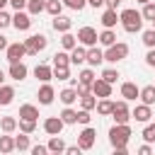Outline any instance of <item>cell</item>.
I'll use <instances>...</instances> for the list:
<instances>
[{
  "mask_svg": "<svg viewBox=\"0 0 155 155\" xmlns=\"http://www.w3.org/2000/svg\"><path fill=\"white\" fill-rule=\"evenodd\" d=\"M58 116L63 119V124H65V126H70V124H78V111H75L73 107H65V109H63Z\"/></svg>",
  "mask_w": 155,
  "mask_h": 155,
  "instance_id": "obj_31",
  "label": "cell"
},
{
  "mask_svg": "<svg viewBox=\"0 0 155 155\" xmlns=\"http://www.w3.org/2000/svg\"><path fill=\"white\" fill-rule=\"evenodd\" d=\"M145 63H148L150 68H155V48H150V51L145 53Z\"/></svg>",
  "mask_w": 155,
  "mask_h": 155,
  "instance_id": "obj_49",
  "label": "cell"
},
{
  "mask_svg": "<svg viewBox=\"0 0 155 155\" xmlns=\"http://www.w3.org/2000/svg\"><path fill=\"white\" fill-rule=\"evenodd\" d=\"M82 148L80 145H65V155H80Z\"/></svg>",
  "mask_w": 155,
  "mask_h": 155,
  "instance_id": "obj_48",
  "label": "cell"
},
{
  "mask_svg": "<svg viewBox=\"0 0 155 155\" xmlns=\"http://www.w3.org/2000/svg\"><path fill=\"white\" fill-rule=\"evenodd\" d=\"M111 116H114V121H116V124H128V119H131V109H128V102H126V99H119V102H114Z\"/></svg>",
  "mask_w": 155,
  "mask_h": 155,
  "instance_id": "obj_6",
  "label": "cell"
},
{
  "mask_svg": "<svg viewBox=\"0 0 155 155\" xmlns=\"http://www.w3.org/2000/svg\"><path fill=\"white\" fill-rule=\"evenodd\" d=\"M136 2H140V5H145V2H150V0H136Z\"/></svg>",
  "mask_w": 155,
  "mask_h": 155,
  "instance_id": "obj_57",
  "label": "cell"
},
{
  "mask_svg": "<svg viewBox=\"0 0 155 155\" xmlns=\"http://www.w3.org/2000/svg\"><path fill=\"white\" fill-rule=\"evenodd\" d=\"M104 5H107V7H111V10H116V7L121 5V0H104Z\"/></svg>",
  "mask_w": 155,
  "mask_h": 155,
  "instance_id": "obj_52",
  "label": "cell"
},
{
  "mask_svg": "<svg viewBox=\"0 0 155 155\" xmlns=\"http://www.w3.org/2000/svg\"><path fill=\"white\" fill-rule=\"evenodd\" d=\"M48 153H65V140L61 136H51V140L46 143Z\"/></svg>",
  "mask_w": 155,
  "mask_h": 155,
  "instance_id": "obj_27",
  "label": "cell"
},
{
  "mask_svg": "<svg viewBox=\"0 0 155 155\" xmlns=\"http://www.w3.org/2000/svg\"><path fill=\"white\" fill-rule=\"evenodd\" d=\"M102 27L104 29H114L116 27V22H119V15H116V10H111V7H107L104 12H102Z\"/></svg>",
  "mask_w": 155,
  "mask_h": 155,
  "instance_id": "obj_17",
  "label": "cell"
},
{
  "mask_svg": "<svg viewBox=\"0 0 155 155\" xmlns=\"http://www.w3.org/2000/svg\"><path fill=\"white\" fill-rule=\"evenodd\" d=\"M68 53H70V65H80V63H85V58H87V48H85V46H75V48H70Z\"/></svg>",
  "mask_w": 155,
  "mask_h": 155,
  "instance_id": "obj_21",
  "label": "cell"
},
{
  "mask_svg": "<svg viewBox=\"0 0 155 155\" xmlns=\"http://www.w3.org/2000/svg\"><path fill=\"white\" fill-rule=\"evenodd\" d=\"M143 44L148 48H155V29H145L143 31Z\"/></svg>",
  "mask_w": 155,
  "mask_h": 155,
  "instance_id": "obj_41",
  "label": "cell"
},
{
  "mask_svg": "<svg viewBox=\"0 0 155 155\" xmlns=\"http://www.w3.org/2000/svg\"><path fill=\"white\" fill-rule=\"evenodd\" d=\"M51 24H53V29H56V31H61V34H63V31H70L73 19H70V17H63V15H56Z\"/></svg>",
  "mask_w": 155,
  "mask_h": 155,
  "instance_id": "obj_20",
  "label": "cell"
},
{
  "mask_svg": "<svg viewBox=\"0 0 155 155\" xmlns=\"http://www.w3.org/2000/svg\"><path fill=\"white\" fill-rule=\"evenodd\" d=\"M150 116H153V109L148 107V104H136V109L131 111V119H136V121H140V124H148L150 121Z\"/></svg>",
  "mask_w": 155,
  "mask_h": 155,
  "instance_id": "obj_14",
  "label": "cell"
},
{
  "mask_svg": "<svg viewBox=\"0 0 155 155\" xmlns=\"http://www.w3.org/2000/svg\"><path fill=\"white\" fill-rule=\"evenodd\" d=\"M19 119H31V121H36V119H39V109H36L34 104H22V107H19Z\"/></svg>",
  "mask_w": 155,
  "mask_h": 155,
  "instance_id": "obj_26",
  "label": "cell"
},
{
  "mask_svg": "<svg viewBox=\"0 0 155 155\" xmlns=\"http://www.w3.org/2000/svg\"><path fill=\"white\" fill-rule=\"evenodd\" d=\"M29 150H31V155H46V153H48L46 145H31Z\"/></svg>",
  "mask_w": 155,
  "mask_h": 155,
  "instance_id": "obj_47",
  "label": "cell"
},
{
  "mask_svg": "<svg viewBox=\"0 0 155 155\" xmlns=\"http://www.w3.org/2000/svg\"><path fill=\"white\" fill-rule=\"evenodd\" d=\"M46 12H48L51 17L61 15V12H63V2H61V0H46Z\"/></svg>",
  "mask_w": 155,
  "mask_h": 155,
  "instance_id": "obj_38",
  "label": "cell"
},
{
  "mask_svg": "<svg viewBox=\"0 0 155 155\" xmlns=\"http://www.w3.org/2000/svg\"><path fill=\"white\" fill-rule=\"evenodd\" d=\"M7 44H10V41H7V36H2V34H0V51H5V48H7Z\"/></svg>",
  "mask_w": 155,
  "mask_h": 155,
  "instance_id": "obj_54",
  "label": "cell"
},
{
  "mask_svg": "<svg viewBox=\"0 0 155 155\" xmlns=\"http://www.w3.org/2000/svg\"><path fill=\"white\" fill-rule=\"evenodd\" d=\"M7 5H10V0H0V10H5Z\"/></svg>",
  "mask_w": 155,
  "mask_h": 155,
  "instance_id": "obj_55",
  "label": "cell"
},
{
  "mask_svg": "<svg viewBox=\"0 0 155 155\" xmlns=\"http://www.w3.org/2000/svg\"><path fill=\"white\" fill-rule=\"evenodd\" d=\"M53 78H58V80H70V65H65V68H53Z\"/></svg>",
  "mask_w": 155,
  "mask_h": 155,
  "instance_id": "obj_43",
  "label": "cell"
},
{
  "mask_svg": "<svg viewBox=\"0 0 155 155\" xmlns=\"http://www.w3.org/2000/svg\"><path fill=\"white\" fill-rule=\"evenodd\" d=\"M150 153H153L150 143H145V145H140V148H138V155H150Z\"/></svg>",
  "mask_w": 155,
  "mask_h": 155,
  "instance_id": "obj_50",
  "label": "cell"
},
{
  "mask_svg": "<svg viewBox=\"0 0 155 155\" xmlns=\"http://www.w3.org/2000/svg\"><path fill=\"white\" fill-rule=\"evenodd\" d=\"M5 56H7V61H10V63H17V61H22V58L27 56L24 41H15V44H7V48H5Z\"/></svg>",
  "mask_w": 155,
  "mask_h": 155,
  "instance_id": "obj_8",
  "label": "cell"
},
{
  "mask_svg": "<svg viewBox=\"0 0 155 155\" xmlns=\"http://www.w3.org/2000/svg\"><path fill=\"white\" fill-rule=\"evenodd\" d=\"M2 82H5V73L0 70V85H2Z\"/></svg>",
  "mask_w": 155,
  "mask_h": 155,
  "instance_id": "obj_56",
  "label": "cell"
},
{
  "mask_svg": "<svg viewBox=\"0 0 155 155\" xmlns=\"http://www.w3.org/2000/svg\"><path fill=\"white\" fill-rule=\"evenodd\" d=\"M44 10H46V0H27V12H29L31 17L41 15Z\"/></svg>",
  "mask_w": 155,
  "mask_h": 155,
  "instance_id": "obj_28",
  "label": "cell"
},
{
  "mask_svg": "<svg viewBox=\"0 0 155 155\" xmlns=\"http://www.w3.org/2000/svg\"><path fill=\"white\" fill-rule=\"evenodd\" d=\"M61 2H63L65 7H70V10H78V12L87 5V0H61Z\"/></svg>",
  "mask_w": 155,
  "mask_h": 155,
  "instance_id": "obj_44",
  "label": "cell"
},
{
  "mask_svg": "<svg viewBox=\"0 0 155 155\" xmlns=\"http://www.w3.org/2000/svg\"><path fill=\"white\" fill-rule=\"evenodd\" d=\"M65 65H70V53L68 51H58L53 56V68H65Z\"/></svg>",
  "mask_w": 155,
  "mask_h": 155,
  "instance_id": "obj_34",
  "label": "cell"
},
{
  "mask_svg": "<svg viewBox=\"0 0 155 155\" xmlns=\"http://www.w3.org/2000/svg\"><path fill=\"white\" fill-rule=\"evenodd\" d=\"M119 22H121V27H124L128 34H136V31L143 29V17H140V12H138L136 7H126V10L119 15Z\"/></svg>",
  "mask_w": 155,
  "mask_h": 155,
  "instance_id": "obj_1",
  "label": "cell"
},
{
  "mask_svg": "<svg viewBox=\"0 0 155 155\" xmlns=\"http://www.w3.org/2000/svg\"><path fill=\"white\" fill-rule=\"evenodd\" d=\"M140 17H143V22H145V19H148V22H153V19H155V2H153V0L143 5V10H140Z\"/></svg>",
  "mask_w": 155,
  "mask_h": 155,
  "instance_id": "obj_39",
  "label": "cell"
},
{
  "mask_svg": "<svg viewBox=\"0 0 155 155\" xmlns=\"http://www.w3.org/2000/svg\"><path fill=\"white\" fill-rule=\"evenodd\" d=\"M17 128H19L22 133H29V136H31V133L36 131V121H31V119H19V121H17Z\"/></svg>",
  "mask_w": 155,
  "mask_h": 155,
  "instance_id": "obj_37",
  "label": "cell"
},
{
  "mask_svg": "<svg viewBox=\"0 0 155 155\" xmlns=\"http://www.w3.org/2000/svg\"><path fill=\"white\" fill-rule=\"evenodd\" d=\"M78 99H80V109H90V111H92V109L97 107V97H94L90 90H87V92H82Z\"/></svg>",
  "mask_w": 155,
  "mask_h": 155,
  "instance_id": "obj_25",
  "label": "cell"
},
{
  "mask_svg": "<svg viewBox=\"0 0 155 155\" xmlns=\"http://www.w3.org/2000/svg\"><path fill=\"white\" fill-rule=\"evenodd\" d=\"M15 150V138L10 136V133H5V136H0V153H12Z\"/></svg>",
  "mask_w": 155,
  "mask_h": 155,
  "instance_id": "obj_35",
  "label": "cell"
},
{
  "mask_svg": "<svg viewBox=\"0 0 155 155\" xmlns=\"http://www.w3.org/2000/svg\"><path fill=\"white\" fill-rule=\"evenodd\" d=\"M78 82L90 87V85L94 82V70H92V68H85V70H80V75H78Z\"/></svg>",
  "mask_w": 155,
  "mask_h": 155,
  "instance_id": "obj_36",
  "label": "cell"
},
{
  "mask_svg": "<svg viewBox=\"0 0 155 155\" xmlns=\"http://www.w3.org/2000/svg\"><path fill=\"white\" fill-rule=\"evenodd\" d=\"M153 29H155V19H153Z\"/></svg>",
  "mask_w": 155,
  "mask_h": 155,
  "instance_id": "obj_58",
  "label": "cell"
},
{
  "mask_svg": "<svg viewBox=\"0 0 155 155\" xmlns=\"http://www.w3.org/2000/svg\"><path fill=\"white\" fill-rule=\"evenodd\" d=\"M7 73H10V78H12V80L22 82V80L27 78V73H29V70H27V65H24L22 61H17V63H10V70H7Z\"/></svg>",
  "mask_w": 155,
  "mask_h": 155,
  "instance_id": "obj_16",
  "label": "cell"
},
{
  "mask_svg": "<svg viewBox=\"0 0 155 155\" xmlns=\"http://www.w3.org/2000/svg\"><path fill=\"white\" fill-rule=\"evenodd\" d=\"M12 27H15L17 31H27V29L31 27V15H29V12L17 10V12L12 15Z\"/></svg>",
  "mask_w": 155,
  "mask_h": 155,
  "instance_id": "obj_9",
  "label": "cell"
},
{
  "mask_svg": "<svg viewBox=\"0 0 155 155\" xmlns=\"http://www.w3.org/2000/svg\"><path fill=\"white\" fill-rule=\"evenodd\" d=\"M85 63H90V68L102 65V63H104V51L97 48V44H94V46H87V58H85Z\"/></svg>",
  "mask_w": 155,
  "mask_h": 155,
  "instance_id": "obj_11",
  "label": "cell"
},
{
  "mask_svg": "<svg viewBox=\"0 0 155 155\" xmlns=\"http://www.w3.org/2000/svg\"><path fill=\"white\" fill-rule=\"evenodd\" d=\"M0 128H2V133L17 131V119L15 116H0Z\"/></svg>",
  "mask_w": 155,
  "mask_h": 155,
  "instance_id": "obj_32",
  "label": "cell"
},
{
  "mask_svg": "<svg viewBox=\"0 0 155 155\" xmlns=\"http://www.w3.org/2000/svg\"><path fill=\"white\" fill-rule=\"evenodd\" d=\"M10 5L15 10H22V7H27V0H10Z\"/></svg>",
  "mask_w": 155,
  "mask_h": 155,
  "instance_id": "obj_51",
  "label": "cell"
},
{
  "mask_svg": "<svg viewBox=\"0 0 155 155\" xmlns=\"http://www.w3.org/2000/svg\"><path fill=\"white\" fill-rule=\"evenodd\" d=\"M128 140H131V128H128V124H114V126L109 128V143H111V148L128 145Z\"/></svg>",
  "mask_w": 155,
  "mask_h": 155,
  "instance_id": "obj_2",
  "label": "cell"
},
{
  "mask_svg": "<svg viewBox=\"0 0 155 155\" xmlns=\"http://www.w3.org/2000/svg\"><path fill=\"white\" fill-rule=\"evenodd\" d=\"M94 109H97V114H99V116H111L114 102H111L109 97H99V99H97V107H94Z\"/></svg>",
  "mask_w": 155,
  "mask_h": 155,
  "instance_id": "obj_22",
  "label": "cell"
},
{
  "mask_svg": "<svg viewBox=\"0 0 155 155\" xmlns=\"http://www.w3.org/2000/svg\"><path fill=\"white\" fill-rule=\"evenodd\" d=\"M90 92L99 99V97H111V85L107 82V80H102V78H94V82L90 85Z\"/></svg>",
  "mask_w": 155,
  "mask_h": 155,
  "instance_id": "obj_10",
  "label": "cell"
},
{
  "mask_svg": "<svg viewBox=\"0 0 155 155\" xmlns=\"http://www.w3.org/2000/svg\"><path fill=\"white\" fill-rule=\"evenodd\" d=\"M15 102V87H10V85H0V107H7V104H12Z\"/></svg>",
  "mask_w": 155,
  "mask_h": 155,
  "instance_id": "obj_23",
  "label": "cell"
},
{
  "mask_svg": "<svg viewBox=\"0 0 155 155\" xmlns=\"http://www.w3.org/2000/svg\"><path fill=\"white\" fill-rule=\"evenodd\" d=\"M94 140H97V131L87 124V126L78 133V145H80L82 150H92V148H94Z\"/></svg>",
  "mask_w": 155,
  "mask_h": 155,
  "instance_id": "obj_5",
  "label": "cell"
},
{
  "mask_svg": "<svg viewBox=\"0 0 155 155\" xmlns=\"http://www.w3.org/2000/svg\"><path fill=\"white\" fill-rule=\"evenodd\" d=\"M78 44L80 46H94L97 44V29L94 27H80L78 29Z\"/></svg>",
  "mask_w": 155,
  "mask_h": 155,
  "instance_id": "obj_7",
  "label": "cell"
},
{
  "mask_svg": "<svg viewBox=\"0 0 155 155\" xmlns=\"http://www.w3.org/2000/svg\"><path fill=\"white\" fill-rule=\"evenodd\" d=\"M61 46H63V51L75 48V46H78V36H73L70 31H63V36H61Z\"/></svg>",
  "mask_w": 155,
  "mask_h": 155,
  "instance_id": "obj_33",
  "label": "cell"
},
{
  "mask_svg": "<svg viewBox=\"0 0 155 155\" xmlns=\"http://www.w3.org/2000/svg\"><path fill=\"white\" fill-rule=\"evenodd\" d=\"M34 78H36V80H41V82H48V80L53 78V68H48V65L39 63V65L34 68Z\"/></svg>",
  "mask_w": 155,
  "mask_h": 155,
  "instance_id": "obj_24",
  "label": "cell"
},
{
  "mask_svg": "<svg viewBox=\"0 0 155 155\" xmlns=\"http://www.w3.org/2000/svg\"><path fill=\"white\" fill-rule=\"evenodd\" d=\"M143 140L145 143H155V124H148L143 128Z\"/></svg>",
  "mask_w": 155,
  "mask_h": 155,
  "instance_id": "obj_42",
  "label": "cell"
},
{
  "mask_svg": "<svg viewBox=\"0 0 155 155\" xmlns=\"http://www.w3.org/2000/svg\"><path fill=\"white\" fill-rule=\"evenodd\" d=\"M87 5L97 10V7H102V5H104V0H87Z\"/></svg>",
  "mask_w": 155,
  "mask_h": 155,
  "instance_id": "obj_53",
  "label": "cell"
},
{
  "mask_svg": "<svg viewBox=\"0 0 155 155\" xmlns=\"http://www.w3.org/2000/svg\"><path fill=\"white\" fill-rule=\"evenodd\" d=\"M138 99H140L143 104L153 107V104H155V85H145V87H140V92H138Z\"/></svg>",
  "mask_w": 155,
  "mask_h": 155,
  "instance_id": "obj_19",
  "label": "cell"
},
{
  "mask_svg": "<svg viewBox=\"0 0 155 155\" xmlns=\"http://www.w3.org/2000/svg\"><path fill=\"white\" fill-rule=\"evenodd\" d=\"M12 24V15H7L5 10H0V29H7Z\"/></svg>",
  "mask_w": 155,
  "mask_h": 155,
  "instance_id": "obj_46",
  "label": "cell"
},
{
  "mask_svg": "<svg viewBox=\"0 0 155 155\" xmlns=\"http://www.w3.org/2000/svg\"><path fill=\"white\" fill-rule=\"evenodd\" d=\"M36 97H39V104H44V107H48V104H53V99H56V90L48 85V82H44L41 87H39V92H36Z\"/></svg>",
  "mask_w": 155,
  "mask_h": 155,
  "instance_id": "obj_12",
  "label": "cell"
},
{
  "mask_svg": "<svg viewBox=\"0 0 155 155\" xmlns=\"http://www.w3.org/2000/svg\"><path fill=\"white\" fill-rule=\"evenodd\" d=\"M63 119L61 116H48L46 121H44V131L48 133V136H61V131H63Z\"/></svg>",
  "mask_w": 155,
  "mask_h": 155,
  "instance_id": "obj_13",
  "label": "cell"
},
{
  "mask_svg": "<svg viewBox=\"0 0 155 155\" xmlns=\"http://www.w3.org/2000/svg\"><path fill=\"white\" fill-rule=\"evenodd\" d=\"M128 56V44H124V41H114L111 46H107V51H104V61H109V63H119V61H124Z\"/></svg>",
  "mask_w": 155,
  "mask_h": 155,
  "instance_id": "obj_3",
  "label": "cell"
},
{
  "mask_svg": "<svg viewBox=\"0 0 155 155\" xmlns=\"http://www.w3.org/2000/svg\"><path fill=\"white\" fill-rule=\"evenodd\" d=\"M119 78H121V75H119V70H116V68H104V70H102V80H107L109 85H114Z\"/></svg>",
  "mask_w": 155,
  "mask_h": 155,
  "instance_id": "obj_40",
  "label": "cell"
},
{
  "mask_svg": "<svg viewBox=\"0 0 155 155\" xmlns=\"http://www.w3.org/2000/svg\"><path fill=\"white\" fill-rule=\"evenodd\" d=\"M97 41L107 48V46H111L114 41H116V34H114V29H104L102 34H97Z\"/></svg>",
  "mask_w": 155,
  "mask_h": 155,
  "instance_id": "obj_30",
  "label": "cell"
},
{
  "mask_svg": "<svg viewBox=\"0 0 155 155\" xmlns=\"http://www.w3.org/2000/svg\"><path fill=\"white\" fill-rule=\"evenodd\" d=\"M48 46V39L44 34H31L24 39V48H27V56H36L39 51H44Z\"/></svg>",
  "mask_w": 155,
  "mask_h": 155,
  "instance_id": "obj_4",
  "label": "cell"
},
{
  "mask_svg": "<svg viewBox=\"0 0 155 155\" xmlns=\"http://www.w3.org/2000/svg\"><path fill=\"white\" fill-rule=\"evenodd\" d=\"M90 119H92V116H90V109H80V111H78V124L87 126V124H90Z\"/></svg>",
  "mask_w": 155,
  "mask_h": 155,
  "instance_id": "obj_45",
  "label": "cell"
},
{
  "mask_svg": "<svg viewBox=\"0 0 155 155\" xmlns=\"http://www.w3.org/2000/svg\"><path fill=\"white\" fill-rule=\"evenodd\" d=\"M29 148H31V143H29V133H22V131H19V136H15V150L24 153V150H29Z\"/></svg>",
  "mask_w": 155,
  "mask_h": 155,
  "instance_id": "obj_29",
  "label": "cell"
},
{
  "mask_svg": "<svg viewBox=\"0 0 155 155\" xmlns=\"http://www.w3.org/2000/svg\"><path fill=\"white\" fill-rule=\"evenodd\" d=\"M138 92H140V87L136 82H121V97L126 102H136L138 99Z\"/></svg>",
  "mask_w": 155,
  "mask_h": 155,
  "instance_id": "obj_15",
  "label": "cell"
},
{
  "mask_svg": "<svg viewBox=\"0 0 155 155\" xmlns=\"http://www.w3.org/2000/svg\"><path fill=\"white\" fill-rule=\"evenodd\" d=\"M78 97H80V94H78V90H75V87H65V90H61V92H58V99H61L65 107H73V104L78 102Z\"/></svg>",
  "mask_w": 155,
  "mask_h": 155,
  "instance_id": "obj_18",
  "label": "cell"
}]
</instances>
